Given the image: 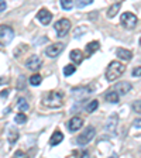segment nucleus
Segmentation results:
<instances>
[{
    "mask_svg": "<svg viewBox=\"0 0 141 158\" xmlns=\"http://www.w3.org/2000/svg\"><path fill=\"white\" fill-rule=\"evenodd\" d=\"M92 2H93V0H76V6H78V9H82V7L90 4Z\"/></svg>",
    "mask_w": 141,
    "mask_h": 158,
    "instance_id": "27",
    "label": "nucleus"
},
{
    "mask_svg": "<svg viewBox=\"0 0 141 158\" xmlns=\"http://www.w3.org/2000/svg\"><path fill=\"white\" fill-rule=\"evenodd\" d=\"M62 140H64V134L59 131V130H56V131H54V134L51 135V138H49V145L55 147L59 143H62Z\"/></svg>",
    "mask_w": 141,
    "mask_h": 158,
    "instance_id": "16",
    "label": "nucleus"
},
{
    "mask_svg": "<svg viewBox=\"0 0 141 158\" xmlns=\"http://www.w3.org/2000/svg\"><path fill=\"white\" fill-rule=\"evenodd\" d=\"M37 19H38V21L41 24L48 26V24L52 21V13H51L49 10H47V9H41L38 13H37Z\"/></svg>",
    "mask_w": 141,
    "mask_h": 158,
    "instance_id": "9",
    "label": "nucleus"
},
{
    "mask_svg": "<svg viewBox=\"0 0 141 158\" xmlns=\"http://www.w3.org/2000/svg\"><path fill=\"white\" fill-rule=\"evenodd\" d=\"M19 137H20L19 131H17L16 128H11V130H10V133H9V143H10V145L16 144L17 140H19Z\"/></svg>",
    "mask_w": 141,
    "mask_h": 158,
    "instance_id": "18",
    "label": "nucleus"
},
{
    "mask_svg": "<svg viewBox=\"0 0 141 158\" xmlns=\"http://www.w3.org/2000/svg\"><path fill=\"white\" fill-rule=\"evenodd\" d=\"M120 21H122V26L124 27V28H127V30L134 28V27L137 26V23H138L137 17H135L133 13H128V11H126V13L123 14L122 19H120Z\"/></svg>",
    "mask_w": 141,
    "mask_h": 158,
    "instance_id": "6",
    "label": "nucleus"
},
{
    "mask_svg": "<svg viewBox=\"0 0 141 158\" xmlns=\"http://www.w3.org/2000/svg\"><path fill=\"white\" fill-rule=\"evenodd\" d=\"M7 95H9V90H7V89H4L3 92L0 93V98H6V96H7Z\"/></svg>",
    "mask_w": 141,
    "mask_h": 158,
    "instance_id": "33",
    "label": "nucleus"
},
{
    "mask_svg": "<svg viewBox=\"0 0 141 158\" xmlns=\"http://www.w3.org/2000/svg\"><path fill=\"white\" fill-rule=\"evenodd\" d=\"M17 107H19L20 112H26L27 109H28V103H27L26 99H19V103H17Z\"/></svg>",
    "mask_w": 141,
    "mask_h": 158,
    "instance_id": "23",
    "label": "nucleus"
},
{
    "mask_svg": "<svg viewBox=\"0 0 141 158\" xmlns=\"http://www.w3.org/2000/svg\"><path fill=\"white\" fill-rule=\"evenodd\" d=\"M117 122H118V117L117 114H112L109 117L107 123H106V131L110 133V134H114L116 133V127H117Z\"/></svg>",
    "mask_w": 141,
    "mask_h": 158,
    "instance_id": "12",
    "label": "nucleus"
},
{
    "mask_svg": "<svg viewBox=\"0 0 141 158\" xmlns=\"http://www.w3.org/2000/svg\"><path fill=\"white\" fill-rule=\"evenodd\" d=\"M95 134H96L95 127L89 126V127H86L85 130H83L82 134H79V137H78L76 141H78L79 145H86V144H89V143L92 141L93 138H95Z\"/></svg>",
    "mask_w": 141,
    "mask_h": 158,
    "instance_id": "4",
    "label": "nucleus"
},
{
    "mask_svg": "<svg viewBox=\"0 0 141 158\" xmlns=\"http://www.w3.org/2000/svg\"><path fill=\"white\" fill-rule=\"evenodd\" d=\"M140 45H141V37H140Z\"/></svg>",
    "mask_w": 141,
    "mask_h": 158,
    "instance_id": "35",
    "label": "nucleus"
},
{
    "mask_svg": "<svg viewBox=\"0 0 141 158\" xmlns=\"http://www.w3.org/2000/svg\"><path fill=\"white\" fill-rule=\"evenodd\" d=\"M124 71H126V66L120 61H112L109 64L107 69H106V79L109 82H113V81L120 78L124 73Z\"/></svg>",
    "mask_w": 141,
    "mask_h": 158,
    "instance_id": "2",
    "label": "nucleus"
},
{
    "mask_svg": "<svg viewBox=\"0 0 141 158\" xmlns=\"http://www.w3.org/2000/svg\"><path fill=\"white\" fill-rule=\"evenodd\" d=\"M61 7H62L64 10H72L73 0H61Z\"/></svg>",
    "mask_w": 141,
    "mask_h": 158,
    "instance_id": "25",
    "label": "nucleus"
},
{
    "mask_svg": "<svg viewBox=\"0 0 141 158\" xmlns=\"http://www.w3.org/2000/svg\"><path fill=\"white\" fill-rule=\"evenodd\" d=\"M4 82H7V79H0V83H4Z\"/></svg>",
    "mask_w": 141,
    "mask_h": 158,
    "instance_id": "34",
    "label": "nucleus"
},
{
    "mask_svg": "<svg viewBox=\"0 0 141 158\" xmlns=\"http://www.w3.org/2000/svg\"><path fill=\"white\" fill-rule=\"evenodd\" d=\"M134 127L135 128H141V118H135L134 120Z\"/></svg>",
    "mask_w": 141,
    "mask_h": 158,
    "instance_id": "31",
    "label": "nucleus"
},
{
    "mask_svg": "<svg viewBox=\"0 0 141 158\" xmlns=\"http://www.w3.org/2000/svg\"><path fill=\"white\" fill-rule=\"evenodd\" d=\"M14 38V31L11 27L6 24H0V43L3 45H9Z\"/></svg>",
    "mask_w": 141,
    "mask_h": 158,
    "instance_id": "3",
    "label": "nucleus"
},
{
    "mask_svg": "<svg viewBox=\"0 0 141 158\" xmlns=\"http://www.w3.org/2000/svg\"><path fill=\"white\" fill-rule=\"evenodd\" d=\"M83 126V120L82 117H79V116H75L66 123V127H68L69 131H78L79 128Z\"/></svg>",
    "mask_w": 141,
    "mask_h": 158,
    "instance_id": "11",
    "label": "nucleus"
},
{
    "mask_svg": "<svg viewBox=\"0 0 141 158\" xmlns=\"http://www.w3.org/2000/svg\"><path fill=\"white\" fill-rule=\"evenodd\" d=\"M14 122H16L17 124H24V123L27 122V116L24 114L23 112H21V113H19V114H17L16 117H14Z\"/></svg>",
    "mask_w": 141,
    "mask_h": 158,
    "instance_id": "24",
    "label": "nucleus"
},
{
    "mask_svg": "<svg viewBox=\"0 0 141 158\" xmlns=\"http://www.w3.org/2000/svg\"><path fill=\"white\" fill-rule=\"evenodd\" d=\"M30 85H33V86H38L41 85V82H43V76L38 75V73H34L33 76H30Z\"/></svg>",
    "mask_w": 141,
    "mask_h": 158,
    "instance_id": "19",
    "label": "nucleus"
},
{
    "mask_svg": "<svg viewBox=\"0 0 141 158\" xmlns=\"http://www.w3.org/2000/svg\"><path fill=\"white\" fill-rule=\"evenodd\" d=\"M97 107H99V102L97 100H92V102H89L88 105L85 106V110L88 113H92V112H95Z\"/></svg>",
    "mask_w": 141,
    "mask_h": 158,
    "instance_id": "21",
    "label": "nucleus"
},
{
    "mask_svg": "<svg viewBox=\"0 0 141 158\" xmlns=\"http://www.w3.org/2000/svg\"><path fill=\"white\" fill-rule=\"evenodd\" d=\"M0 45H3V44H2V43H0Z\"/></svg>",
    "mask_w": 141,
    "mask_h": 158,
    "instance_id": "37",
    "label": "nucleus"
},
{
    "mask_svg": "<svg viewBox=\"0 0 141 158\" xmlns=\"http://www.w3.org/2000/svg\"><path fill=\"white\" fill-rule=\"evenodd\" d=\"M69 58L72 59V62L73 64H81L83 61V54H82V51L81 49H72L71 51V54H69Z\"/></svg>",
    "mask_w": 141,
    "mask_h": 158,
    "instance_id": "14",
    "label": "nucleus"
},
{
    "mask_svg": "<svg viewBox=\"0 0 141 158\" xmlns=\"http://www.w3.org/2000/svg\"><path fill=\"white\" fill-rule=\"evenodd\" d=\"M64 48H65V44H62V43L51 44V45H48L45 48V55L49 56V58H55V56H58L59 54L62 52Z\"/></svg>",
    "mask_w": 141,
    "mask_h": 158,
    "instance_id": "7",
    "label": "nucleus"
},
{
    "mask_svg": "<svg viewBox=\"0 0 141 158\" xmlns=\"http://www.w3.org/2000/svg\"><path fill=\"white\" fill-rule=\"evenodd\" d=\"M133 76H135V78H140L141 76V66H137V68L133 69Z\"/></svg>",
    "mask_w": 141,
    "mask_h": 158,
    "instance_id": "29",
    "label": "nucleus"
},
{
    "mask_svg": "<svg viewBox=\"0 0 141 158\" xmlns=\"http://www.w3.org/2000/svg\"><path fill=\"white\" fill-rule=\"evenodd\" d=\"M76 71V66L72 65V64H69V65H66L65 68H64V75L65 76H71L72 73H75Z\"/></svg>",
    "mask_w": 141,
    "mask_h": 158,
    "instance_id": "22",
    "label": "nucleus"
},
{
    "mask_svg": "<svg viewBox=\"0 0 141 158\" xmlns=\"http://www.w3.org/2000/svg\"><path fill=\"white\" fill-rule=\"evenodd\" d=\"M26 66L30 71H38V69H41V66H43V59L39 58L38 55H31L26 61Z\"/></svg>",
    "mask_w": 141,
    "mask_h": 158,
    "instance_id": "8",
    "label": "nucleus"
},
{
    "mask_svg": "<svg viewBox=\"0 0 141 158\" xmlns=\"http://www.w3.org/2000/svg\"><path fill=\"white\" fill-rule=\"evenodd\" d=\"M118 10H120V3H116V4H113V6H110L109 10H107V17L109 19L114 17L116 14L118 13Z\"/></svg>",
    "mask_w": 141,
    "mask_h": 158,
    "instance_id": "20",
    "label": "nucleus"
},
{
    "mask_svg": "<svg viewBox=\"0 0 141 158\" xmlns=\"http://www.w3.org/2000/svg\"><path fill=\"white\" fill-rule=\"evenodd\" d=\"M131 107L135 113H141V100H135V102L133 103Z\"/></svg>",
    "mask_w": 141,
    "mask_h": 158,
    "instance_id": "28",
    "label": "nucleus"
},
{
    "mask_svg": "<svg viewBox=\"0 0 141 158\" xmlns=\"http://www.w3.org/2000/svg\"><path fill=\"white\" fill-rule=\"evenodd\" d=\"M99 48H100V43H99V41H92V43H89L88 45H86V52H88L89 55H92Z\"/></svg>",
    "mask_w": 141,
    "mask_h": 158,
    "instance_id": "17",
    "label": "nucleus"
},
{
    "mask_svg": "<svg viewBox=\"0 0 141 158\" xmlns=\"http://www.w3.org/2000/svg\"><path fill=\"white\" fill-rule=\"evenodd\" d=\"M6 9H7L6 0H0V13H3V11H4Z\"/></svg>",
    "mask_w": 141,
    "mask_h": 158,
    "instance_id": "30",
    "label": "nucleus"
},
{
    "mask_svg": "<svg viewBox=\"0 0 141 158\" xmlns=\"http://www.w3.org/2000/svg\"><path fill=\"white\" fill-rule=\"evenodd\" d=\"M0 147H2V141H0Z\"/></svg>",
    "mask_w": 141,
    "mask_h": 158,
    "instance_id": "36",
    "label": "nucleus"
},
{
    "mask_svg": "<svg viewBox=\"0 0 141 158\" xmlns=\"http://www.w3.org/2000/svg\"><path fill=\"white\" fill-rule=\"evenodd\" d=\"M105 100L106 102H109V103L116 105V103H118V100H120V95H118L114 89H113V90H110V92H107L105 95Z\"/></svg>",
    "mask_w": 141,
    "mask_h": 158,
    "instance_id": "15",
    "label": "nucleus"
},
{
    "mask_svg": "<svg viewBox=\"0 0 141 158\" xmlns=\"http://www.w3.org/2000/svg\"><path fill=\"white\" fill-rule=\"evenodd\" d=\"M54 28H55V31H56V35L62 38V37H65L66 34H68L69 28H71V21H69L68 19H61L54 24Z\"/></svg>",
    "mask_w": 141,
    "mask_h": 158,
    "instance_id": "5",
    "label": "nucleus"
},
{
    "mask_svg": "<svg viewBox=\"0 0 141 158\" xmlns=\"http://www.w3.org/2000/svg\"><path fill=\"white\" fill-rule=\"evenodd\" d=\"M43 105L48 109H59L64 105V95L56 90H51L43 98Z\"/></svg>",
    "mask_w": 141,
    "mask_h": 158,
    "instance_id": "1",
    "label": "nucleus"
},
{
    "mask_svg": "<svg viewBox=\"0 0 141 158\" xmlns=\"http://www.w3.org/2000/svg\"><path fill=\"white\" fill-rule=\"evenodd\" d=\"M26 88V76H19V83H17V90Z\"/></svg>",
    "mask_w": 141,
    "mask_h": 158,
    "instance_id": "26",
    "label": "nucleus"
},
{
    "mask_svg": "<svg viewBox=\"0 0 141 158\" xmlns=\"http://www.w3.org/2000/svg\"><path fill=\"white\" fill-rule=\"evenodd\" d=\"M131 88H133V85L130 82H126V81H123V82H117L114 85V90L118 93V95H122V96H124V95H127L130 90H131Z\"/></svg>",
    "mask_w": 141,
    "mask_h": 158,
    "instance_id": "10",
    "label": "nucleus"
},
{
    "mask_svg": "<svg viewBox=\"0 0 141 158\" xmlns=\"http://www.w3.org/2000/svg\"><path fill=\"white\" fill-rule=\"evenodd\" d=\"M116 55L118 56V59H122V61H130V59L133 58V54L131 51H128V49H124V48H118L117 51H116Z\"/></svg>",
    "mask_w": 141,
    "mask_h": 158,
    "instance_id": "13",
    "label": "nucleus"
},
{
    "mask_svg": "<svg viewBox=\"0 0 141 158\" xmlns=\"http://www.w3.org/2000/svg\"><path fill=\"white\" fill-rule=\"evenodd\" d=\"M14 157H17V158H20V157H26V154H24L23 151H16V152H14Z\"/></svg>",
    "mask_w": 141,
    "mask_h": 158,
    "instance_id": "32",
    "label": "nucleus"
}]
</instances>
